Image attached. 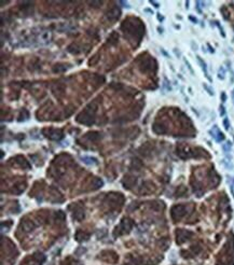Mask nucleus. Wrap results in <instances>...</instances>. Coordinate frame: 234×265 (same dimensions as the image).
I'll list each match as a JSON object with an SVG mask.
<instances>
[{
    "label": "nucleus",
    "instance_id": "nucleus-4",
    "mask_svg": "<svg viewBox=\"0 0 234 265\" xmlns=\"http://www.w3.org/2000/svg\"><path fill=\"white\" fill-rule=\"evenodd\" d=\"M225 71L223 68H220V70H219V73H218V75H219V79H225Z\"/></svg>",
    "mask_w": 234,
    "mask_h": 265
},
{
    "label": "nucleus",
    "instance_id": "nucleus-5",
    "mask_svg": "<svg viewBox=\"0 0 234 265\" xmlns=\"http://www.w3.org/2000/svg\"><path fill=\"white\" fill-rule=\"evenodd\" d=\"M223 125H225V128L228 130L230 128V123H229V120H228V118H225L223 119Z\"/></svg>",
    "mask_w": 234,
    "mask_h": 265
},
{
    "label": "nucleus",
    "instance_id": "nucleus-13",
    "mask_svg": "<svg viewBox=\"0 0 234 265\" xmlns=\"http://www.w3.org/2000/svg\"><path fill=\"white\" fill-rule=\"evenodd\" d=\"M208 48H209V50H210V52H212V53H214V52H215V51H214V49H212V48L210 46V45H209V44H208Z\"/></svg>",
    "mask_w": 234,
    "mask_h": 265
},
{
    "label": "nucleus",
    "instance_id": "nucleus-10",
    "mask_svg": "<svg viewBox=\"0 0 234 265\" xmlns=\"http://www.w3.org/2000/svg\"><path fill=\"white\" fill-rule=\"evenodd\" d=\"M150 3H151V5H154V8H156V9H158V8H160V5L158 3V2H155V1H150Z\"/></svg>",
    "mask_w": 234,
    "mask_h": 265
},
{
    "label": "nucleus",
    "instance_id": "nucleus-6",
    "mask_svg": "<svg viewBox=\"0 0 234 265\" xmlns=\"http://www.w3.org/2000/svg\"><path fill=\"white\" fill-rule=\"evenodd\" d=\"M203 86H204V88H205V89H206V91L208 92V94H209V95H212V96L214 95V91H212V89L210 87H209V86H207L206 84H204Z\"/></svg>",
    "mask_w": 234,
    "mask_h": 265
},
{
    "label": "nucleus",
    "instance_id": "nucleus-1",
    "mask_svg": "<svg viewBox=\"0 0 234 265\" xmlns=\"http://www.w3.org/2000/svg\"><path fill=\"white\" fill-rule=\"evenodd\" d=\"M196 59H198L199 64L201 65V67H202V70L204 71V73H205V77H206V78H207L209 81H212V79L209 78V75H208V73H207V66H206V63L204 62L203 59L200 57V56H196Z\"/></svg>",
    "mask_w": 234,
    "mask_h": 265
},
{
    "label": "nucleus",
    "instance_id": "nucleus-12",
    "mask_svg": "<svg viewBox=\"0 0 234 265\" xmlns=\"http://www.w3.org/2000/svg\"><path fill=\"white\" fill-rule=\"evenodd\" d=\"M189 18H190V20H191V21H192V22H194V23H198V20H196V18L192 17V16H189Z\"/></svg>",
    "mask_w": 234,
    "mask_h": 265
},
{
    "label": "nucleus",
    "instance_id": "nucleus-3",
    "mask_svg": "<svg viewBox=\"0 0 234 265\" xmlns=\"http://www.w3.org/2000/svg\"><path fill=\"white\" fill-rule=\"evenodd\" d=\"M231 147H232V143H231L230 141H228L227 143H225V145H223V146H222V149H223V151H225V152H227V153H228V152L231 150Z\"/></svg>",
    "mask_w": 234,
    "mask_h": 265
},
{
    "label": "nucleus",
    "instance_id": "nucleus-11",
    "mask_svg": "<svg viewBox=\"0 0 234 265\" xmlns=\"http://www.w3.org/2000/svg\"><path fill=\"white\" fill-rule=\"evenodd\" d=\"M158 20H159L160 22H163L164 17L163 16H161V14H158Z\"/></svg>",
    "mask_w": 234,
    "mask_h": 265
},
{
    "label": "nucleus",
    "instance_id": "nucleus-14",
    "mask_svg": "<svg viewBox=\"0 0 234 265\" xmlns=\"http://www.w3.org/2000/svg\"><path fill=\"white\" fill-rule=\"evenodd\" d=\"M232 102H233V104H234V89H233V92H232Z\"/></svg>",
    "mask_w": 234,
    "mask_h": 265
},
{
    "label": "nucleus",
    "instance_id": "nucleus-2",
    "mask_svg": "<svg viewBox=\"0 0 234 265\" xmlns=\"http://www.w3.org/2000/svg\"><path fill=\"white\" fill-rule=\"evenodd\" d=\"M214 128H215V130H216V134H212V137L215 138V139H216V140H217L218 142L222 141V140L225 139V135H223V134H222V132H221L220 130L218 129V127H217L216 125L214 126Z\"/></svg>",
    "mask_w": 234,
    "mask_h": 265
},
{
    "label": "nucleus",
    "instance_id": "nucleus-7",
    "mask_svg": "<svg viewBox=\"0 0 234 265\" xmlns=\"http://www.w3.org/2000/svg\"><path fill=\"white\" fill-rule=\"evenodd\" d=\"M185 65H187V67H188V68H189V70H190V72H191V73H192V75H193V73H194V71H193V69H192V67H191L190 63L188 62V61H187V59H185Z\"/></svg>",
    "mask_w": 234,
    "mask_h": 265
},
{
    "label": "nucleus",
    "instance_id": "nucleus-9",
    "mask_svg": "<svg viewBox=\"0 0 234 265\" xmlns=\"http://www.w3.org/2000/svg\"><path fill=\"white\" fill-rule=\"evenodd\" d=\"M221 100H222L223 102L227 100V95H225V92H222V94H221Z\"/></svg>",
    "mask_w": 234,
    "mask_h": 265
},
{
    "label": "nucleus",
    "instance_id": "nucleus-8",
    "mask_svg": "<svg viewBox=\"0 0 234 265\" xmlns=\"http://www.w3.org/2000/svg\"><path fill=\"white\" fill-rule=\"evenodd\" d=\"M225 114V109L223 106H220V115L221 116H223V115Z\"/></svg>",
    "mask_w": 234,
    "mask_h": 265
}]
</instances>
